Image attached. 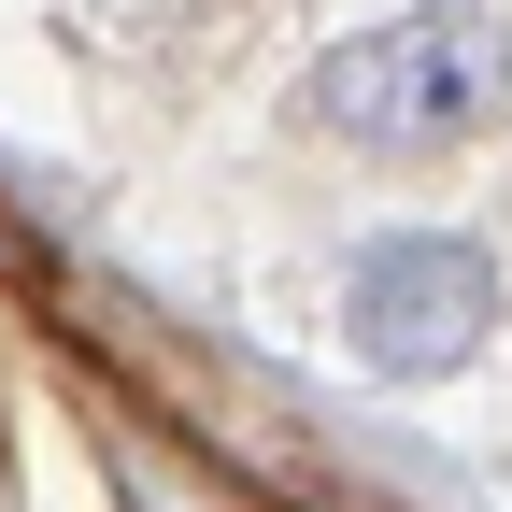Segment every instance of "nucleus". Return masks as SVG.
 <instances>
[{
  "label": "nucleus",
  "instance_id": "1",
  "mask_svg": "<svg viewBox=\"0 0 512 512\" xmlns=\"http://www.w3.org/2000/svg\"><path fill=\"white\" fill-rule=\"evenodd\" d=\"M498 100H512V29L470 15V0L328 43L313 86H299V114L328 128L342 157H441V143H484Z\"/></svg>",
  "mask_w": 512,
  "mask_h": 512
},
{
  "label": "nucleus",
  "instance_id": "2",
  "mask_svg": "<svg viewBox=\"0 0 512 512\" xmlns=\"http://www.w3.org/2000/svg\"><path fill=\"white\" fill-rule=\"evenodd\" d=\"M342 328L384 384H441L498 342V256L470 228H370L342 271Z\"/></svg>",
  "mask_w": 512,
  "mask_h": 512
}]
</instances>
